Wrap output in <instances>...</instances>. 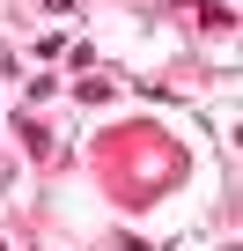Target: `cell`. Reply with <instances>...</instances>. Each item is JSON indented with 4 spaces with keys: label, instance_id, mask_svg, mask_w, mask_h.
Returning a JSON list of instances; mask_svg holds the SVG:
<instances>
[{
    "label": "cell",
    "instance_id": "2",
    "mask_svg": "<svg viewBox=\"0 0 243 251\" xmlns=\"http://www.w3.org/2000/svg\"><path fill=\"white\" fill-rule=\"evenodd\" d=\"M110 89H118V81H110V74H88V81H74V96H81V103H103V96H110Z\"/></svg>",
    "mask_w": 243,
    "mask_h": 251
},
{
    "label": "cell",
    "instance_id": "1",
    "mask_svg": "<svg viewBox=\"0 0 243 251\" xmlns=\"http://www.w3.org/2000/svg\"><path fill=\"white\" fill-rule=\"evenodd\" d=\"M15 141H30V155H37V163H52V155H59V148H52V133H44L37 118H15Z\"/></svg>",
    "mask_w": 243,
    "mask_h": 251
}]
</instances>
